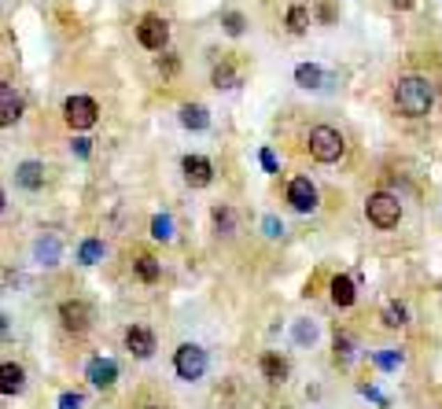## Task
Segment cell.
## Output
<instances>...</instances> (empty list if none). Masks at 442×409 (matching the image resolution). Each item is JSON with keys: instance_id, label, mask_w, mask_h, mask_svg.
<instances>
[{"instance_id": "obj_1", "label": "cell", "mask_w": 442, "mask_h": 409, "mask_svg": "<svg viewBox=\"0 0 442 409\" xmlns=\"http://www.w3.org/2000/svg\"><path fill=\"white\" fill-rule=\"evenodd\" d=\"M395 104L406 118H424L435 104V85L420 78V74H409V78H398L395 85Z\"/></svg>"}, {"instance_id": "obj_2", "label": "cell", "mask_w": 442, "mask_h": 409, "mask_svg": "<svg viewBox=\"0 0 442 409\" xmlns=\"http://www.w3.org/2000/svg\"><path fill=\"white\" fill-rule=\"evenodd\" d=\"M346 151V140L340 130H332V125H317L314 133H310V155H314L317 162H340Z\"/></svg>"}, {"instance_id": "obj_3", "label": "cell", "mask_w": 442, "mask_h": 409, "mask_svg": "<svg viewBox=\"0 0 442 409\" xmlns=\"http://www.w3.org/2000/svg\"><path fill=\"white\" fill-rule=\"evenodd\" d=\"M365 214L376 229H395L402 222V203L391 192H372L369 203H365Z\"/></svg>"}, {"instance_id": "obj_4", "label": "cell", "mask_w": 442, "mask_h": 409, "mask_svg": "<svg viewBox=\"0 0 442 409\" xmlns=\"http://www.w3.org/2000/svg\"><path fill=\"white\" fill-rule=\"evenodd\" d=\"M174 369H177L181 380H199V376L206 373V350L196 347V343H185V347H177Z\"/></svg>"}, {"instance_id": "obj_5", "label": "cell", "mask_w": 442, "mask_h": 409, "mask_svg": "<svg viewBox=\"0 0 442 409\" xmlns=\"http://www.w3.org/2000/svg\"><path fill=\"white\" fill-rule=\"evenodd\" d=\"M96 114H100V107L89 96H70L67 104H63V118H67L70 130H93Z\"/></svg>"}, {"instance_id": "obj_6", "label": "cell", "mask_w": 442, "mask_h": 409, "mask_svg": "<svg viewBox=\"0 0 442 409\" xmlns=\"http://www.w3.org/2000/svg\"><path fill=\"white\" fill-rule=\"evenodd\" d=\"M137 41L144 48H151V52H162L166 41H170V26H166V19L144 15V19H140V26H137Z\"/></svg>"}, {"instance_id": "obj_7", "label": "cell", "mask_w": 442, "mask_h": 409, "mask_svg": "<svg viewBox=\"0 0 442 409\" xmlns=\"http://www.w3.org/2000/svg\"><path fill=\"white\" fill-rule=\"evenodd\" d=\"M288 203L298 214L317 210V188H314V181H310V177H295V181L288 185Z\"/></svg>"}, {"instance_id": "obj_8", "label": "cell", "mask_w": 442, "mask_h": 409, "mask_svg": "<svg viewBox=\"0 0 442 409\" xmlns=\"http://www.w3.org/2000/svg\"><path fill=\"white\" fill-rule=\"evenodd\" d=\"M59 321L67 332H85L89 321H93V310H89V302H82V299H67L59 306Z\"/></svg>"}, {"instance_id": "obj_9", "label": "cell", "mask_w": 442, "mask_h": 409, "mask_svg": "<svg viewBox=\"0 0 442 409\" xmlns=\"http://www.w3.org/2000/svg\"><path fill=\"white\" fill-rule=\"evenodd\" d=\"M181 170H185V181L192 188H206L214 181V166H211V159H203V155H188L185 162H181Z\"/></svg>"}, {"instance_id": "obj_10", "label": "cell", "mask_w": 442, "mask_h": 409, "mask_svg": "<svg viewBox=\"0 0 442 409\" xmlns=\"http://www.w3.org/2000/svg\"><path fill=\"white\" fill-rule=\"evenodd\" d=\"M85 376L93 387H111V383L119 380V365H114L111 357H93V362L85 365Z\"/></svg>"}, {"instance_id": "obj_11", "label": "cell", "mask_w": 442, "mask_h": 409, "mask_svg": "<svg viewBox=\"0 0 442 409\" xmlns=\"http://www.w3.org/2000/svg\"><path fill=\"white\" fill-rule=\"evenodd\" d=\"M125 347H129V354H133V357H151V354H155V336H151V328L133 325V328L125 332Z\"/></svg>"}, {"instance_id": "obj_12", "label": "cell", "mask_w": 442, "mask_h": 409, "mask_svg": "<svg viewBox=\"0 0 442 409\" xmlns=\"http://www.w3.org/2000/svg\"><path fill=\"white\" fill-rule=\"evenodd\" d=\"M19 114H22V100L15 96L11 85L0 82V130H4V125H15Z\"/></svg>"}, {"instance_id": "obj_13", "label": "cell", "mask_w": 442, "mask_h": 409, "mask_svg": "<svg viewBox=\"0 0 442 409\" xmlns=\"http://www.w3.org/2000/svg\"><path fill=\"white\" fill-rule=\"evenodd\" d=\"M22 387H26L22 365H15V362H4V365H0V394H19Z\"/></svg>"}, {"instance_id": "obj_14", "label": "cell", "mask_w": 442, "mask_h": 409, "mask_svg": "<svg viewBox=\"0 0 442 409\" xmlns=\"http://www.w3.org/2000/svg\"><path fill=\"white\" fill-rule=\"evenodd\" d=\"M354 299H358V288H354V280H350L346 273L332 277V302L340 306V310H346V306H354Z\"/></svg>"}, {"instance_id": "obj_15", "label": "cell", "mask_w": 442, "mask_h": 409, "mask_svg": "<svg viewBox=\"0 0 442 409\" xmlns=\"http://www.w3.org/2000/svg\"><path fill=\"white\" fill-rule=\"evenodd\" d=\"M181 125L192 130V133H203L206 125H211V114H206L203 104H185V107H181Z\"/></svg>"}, {"instance_id": "obj_16", "label": "cell", "mask_w": 442, "mask_h": 409, "mask_svg": "<svg viewBox=\"0 0 442 409\" xmlns=\"http://www.w3.org/2000/svg\"><path fill=\"white\" fill-rule=\"evenodd\" d=\"M15 181H19L22 188L37 192V188L45 185V166H41V162H22L19 170H15Z\"/></svg>"}, {"instance_id": "obj_17", "label": "cell", "mask_w": 442, "mask_h": 409, "mask_svg": "<svg viewBox=\"0 0 442 409\" xmlns=\"http://www.w3.org/2000/svg\"><path fill=\"white\" fill-rule=\"evenodd\" d=\"M262 376L269 383H284L288 380V362L280 354H262Z\"/></svg>"}, {"instance_id": "obj_18", "label": "cell", "mask_w": 442, "mask_h": 409, "mask_svg": "<svg viewBox=\"0 0 442 409\" xmlns=\"http://www.w3.org/2000/svg\"><path fill=\"white\" fill-rule=\"evenodd\" d=\"M295 82L303 85V88H321L324 70L317 67V63H298V67H295Z\"/></svg>"}, {"instance_id": "obj_19", "label": "cell", "mask_w": 442, "mask_h": 409, "mask_svg": "<svg viewBox=\"0 0 442 409\" xmlns=\"http://www.w3.org/2000/svg\"><path fill=\"white\" fill-rule=\"evenodd\" d=\"M59 240L56 236H45V240H37V247H33V254H37V262L41 265H59Z\"/></svg>"}, {"instance_id": "obj_20", "label": "cell", "mask_w": 442, "mask_h": 409, "mask_svg": "<svg viewBox=\"0 0 442 409\" xmlns=\"http://www.w3.org/2000/svg\"><path fill=\"white\" fill-rule=\"evenodd\" d=\"M211 82H214V88H236L240 85V74L232 70V63H218L214 74H211Z\"/></svg>"}, {"instance_id": "obj_21", "label": "cell", "mask_w": 442, "mask_h": 409, "mask_svg": "<svg viewBox=\"0 0 442 409\" xmlns=\"http://www.w3.org/2000/svg\"><path fill=\"white\" fill-rule=\"evenodd\" d=\"M306 26H310V8L291 4V8H288V30H291V33H306Z\"/></svg>"}, {"instance_id": "obj_22", "label": "cell", "mask_w": 442, "mask_h": 409, "mask_svg": "<svg viewBox=\"0 0 442 409\" xmlns=\"http://www.w3.org/2000/svg\"><path fill=\"white\" fill-rule=\"evenodd\" d=\"M100 258H103V244H100V240H85V244L77 247V262H82V265H96Z\"/></svg>"}, {"instance_id": "obj_23", "label": "cell", "mask_w": 442, "mask_h": 409, "mask_svg": "<svg viewBox=\"0 0 442 409\" xmlns=\"http://www.w3.org/2000/svg\"><path fill=\"white\" fill-rule=\"evenodd\" d=\"M133 270H137V277H140V280H148V284H155V280H159V262H155L151 254H140Z\"/></svg>"}, {"instance_id": "obj_24", "label": "cell", "mask_w": 442, "mask_h": 409, "mask_svg": "<svg viewBox=\"0 0 442 409\" xmlns=\"http://www.w3.org/2000/svg\"><path fill=\"white\" fill-rule=\"evenodd\" d=\"M151 236L155 240H174V218L170 214H155L151 218Z\"/></svg>"}, {"instance_id": "obj_25", "label": "cell", "mask_w": 442, "mask_h": 409, "mask_svg": "<svg viewBox=\"0 0 442 409\" xmlns=\"http://www.w3.org/2000/svg\"><path fill=\"white\" fill-rule=\"evenodd\" d=\"M406 306H402V302H387L383 306V325L387 328H402V325H406Z\"/></svg>"}, {"instance_id": "obj_26", "label": "cell", "mask_w": 442, "mask_h": 409, "mask_svg": "<svg viewBox=\"0 0 442 409\" xmlns=\"http://www.w3.org/2000/svg\"><path fill=\"white\" fill-rule=\"evenodd\" d=\"M221 26H225L229 37H240L247 30V19L240 15V11H225V15H221Z\"/></svg>"}, {"instance_id": "obj_27", "label": "cell", "mask_w": 442, "mask_h": 409, "mask_svg": "<svg viewBox=\"0 0 442 409\" xmlns=\"http://www.w3.org/2000/svg\"><path fill=\"white\" fill-rule=\"evenodd\" d=\"M350 357H354V343H350V336H335V365H350Z\"/></svg>"}, {"instance_id": "obj_28", "label": "cell", "mask_w": 442, "mask_h": 409, "mask_svg": "<svg viewBox=\"0 0 442 409\" xmlns=\"http://www.w3.org/2000/svg\"><path fill=\"white\" fill-rule=\"evenodd\" d=\"M214 225H218V233H232V225H236V218H232V210L229 207H214Z\"/></svg>"}, {"instance_id": "obj_29", "label": "cell", "mask_w": 442, "mask_h": 409, "mask_svg": "<svg viewBox=\"0 0 442 409\" xmlns=\"http://www.w3.org/2000/svg\"><path fill=\"white\" fill-rule=\"evenodd\" d=\"M295 339H298V343H314V339H317V325L298 321V325H295Z\"/></svg>"}, {"instance_id": "obj_30", "label": "cell", "mask_w": 442, "mask_h": 409, "mask_svg": "<svg viewBox=\"0 0 442 409\" xmlns=\"http://www.w3.org/2000/svg\"><path fill=\"white\" fill-rule=\"evenodd\" d=\"M376 365H380V369H398V365H402V354H395V350L376 354Z\"/></svg>"}, {"instance_id": "obj_31", "label": "cell", "mask_w": 442, "mask_h": 409, "mask_svg": "<svg viewBox=\"0 0 442 409\" xmlns=\"http://www.w3.org/2000/svg\"><path fill=\"white\" fill-rule=\"evenodd\" d=\"M82 394H77V391H67V394H59V409H82Z\"/></svg>"}, {"instance_id": "obj_32", "label": "cell", "mask_w": 442, "mask_h": 409, "mask_svg": "<svg viewBox=\"0 0 442 409\" xmlns=\"http://www.w3.org/2000/svg\"><path fill=\"white\" fill-rule=\"evenodd\" d=\"M89 144H93V140H85V137H74V144H70V148H74V155H77V159H89V151H93Z\"/></svg>"}, {"instance_id": "obj_33", "label": "cell", "mask_w": 442, "mask_h": 409, "mask_svg": "<svg viewBox=\"0 0 442 409\" xmlns=\"http://www.w3.org/2000/svg\"><path fill=\"white\" fill-rule=\"evenodd\" d=\"M258 159H262V166H266V173H277V155H273L269 148H262L258 151Z\"/></svg>"}, {"instance_id": "obj_34", "label": "cell", "mask_w": 442, "mask_h": 409, "mask_svg": "<svg viewBox=\"0 0 442 409\" xmlns=\"http://www.w3.org/2000/svg\"><path fill=\"white\" fill-rule=\"evenodd\" d=\"M317 19H321V22H335V8H332V4H321V8H317Z\"/></svg>"}, {"instance_id": "obj_35", "label": "cell", "mask_w": 442, "mask_h": 409, "mask_svg": "<svg viewBox=\"0 0 442 409\" xmlns=\"http://www.w3.org/2000/svg\"><path fill=\"white\" fill-rule=\"evenodd\" d=\"M262 225H266V236H280V233H284V225H280L277 218H266Z\"/></svg>"}, {"instance_id": "obj_36", "label": "cell", "mask_w": 442, "mask_h": 409, "mask_svg": "<svg viewBox=\"0 0 442 409\" xmlns=\"http://www.w3.org/2000/svg\"><path fill=\"white\" fill-rule=\"evenodd\" d=\"M159 70H166V74H174V70H177V59L170 56V59H166V63H159Z\"/></svg>"}, {"instance_id": "obj_37", "label": "cell", "mask_w": 442, "mask_h": 409, "mask_svg": "<svg viewBox=\"0 0 442 409\" xmlns=\"http://www.w3.org/2000/svg\"><path fill=\"white\" fill-rule=\"evenodd\" d=\"M391 4H395V8H398V11H409V8H413V4H417V0H391Z\"/></svg>"}, {"instance_id": "obj_38", "label": "cell", "mask_w": 442, "mask_h": 409, "mask_svg": "<svg viewBox=\"0 0 442 409\" xmlns=\"http://www.w3.org/2000/svg\"><path fill=\"white\" fill-rule=\"evenodd\" d=\"M4 336H8V317L0 314V339H4Z\"/></svg>"}, {"instance_id": "obj_39", "label": "cell", "mask_w": 442, "mask_h": 409, "mask_svg": "<svg viewBox=\"0 0 442 409\" xmlns=\"http://www.w3.org/2000/svg\"><path fill=\"white\" fill-rule=\"evenodd\" d=\"M0 210H4V188H0Z\"/></svg>"}]
</instances>
